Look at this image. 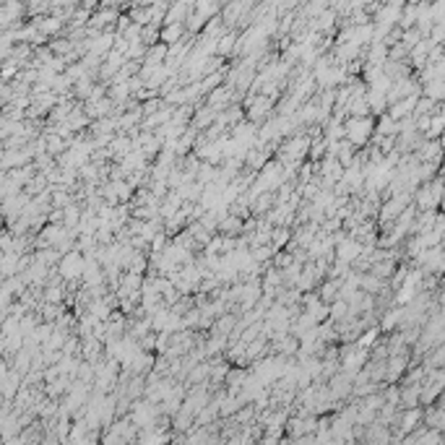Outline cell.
Segmentation results:
<instances>
[{
  "mask_svg": "<svg viewBox=\"0 0 445 445\" xmlns=\"http://www.w3.org/2000/svg\"><path fill=\"white\" fill-rule=\"evenodd\" d=\"M370 133H373V120L370 117H359V115H354L351 117L346 125H344V135H349V141L354 143V146H362L367 138H370Z\"/></svg>",
  "mask_w": 445,
  "mask_h": 445,
  "instance_id": "cell-1",
  "label": "cell"
},
{
  "mask_svg": "<svg viewBox=\"0 0 445 445\" xmlns=\"http://www.w3.org/2000/svg\"><path fill=\"white\" fill-rule=\"evenodd\" d=\"M81 271H84V258L79 253H70V255H65L63 260H60V273H63L65 279H76Z\"/></svg>",
  "mask_w": 445,
  "mask_h": 445,
  "instance_id": "cell-2",
  "label": "cell"
},
{
  "mask_svg": "<svg viewBox=\"0 0 445 445\" xmlns=\"http://www.w3.org/2000/svg\"><path fill=\"white\" fill-rule=\"evenodd\" d=\"M16 268H19V260H16L13 253H6L3 258H0V273H13Z\"/></svg>",
  "mask_w": 445,
  "mask_h": 445,
  "instance_id": "cell-3",
  "label": "cell"
},
{
  "mask_svg": "<svg viewBox=\"0 0 445 445\" xmlns=\"http://www.w3.org/2000/svg\"><path fill=\"white\" fill-rule=\"evenodd\" d=\"M180 34H182V26H180V24H175V26L170 24V26L164 29V32H159V37H162L164 42H177Z\"/></svg>",
  "mask_w": 445,
  "mask_h": 445,
  "instance_id": "cell-4",
  "label": "cell"
}]
</instances>
